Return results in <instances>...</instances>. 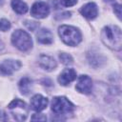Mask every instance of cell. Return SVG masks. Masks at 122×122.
I'll use <instances>...</instances> for the list:
<instances>
[{
    "label": "cell",
    "instance_id": "obj_25",
    "mask_svg": "<svg viewBox=\"0 0 122 122\" xmlns=\"http://www.w3.org/2000/svg\"><path fill=\"white\" fill-rule=\"evenodd\" d=\"M103 1H105V2H112V1H113V0H103Z\"/></svg>",
    "mask_w": 122,
    "mask_h": 122
},
{
    "label": "cell",
    "instance_id": "obj_9",
    "mask_svg": "<svg viewBox=\"0 0 122 122\" xmlns=\"http://www.w3.org/2000/svg\"><path fill=\"white\" fill-rule=\"evenodd\" d=\"M76 79V71L73 69H65L58 76V82L62 86H67Z\"/></svg>",
    "mask_w": 122,
    "mask_h": 122
},
{
    "label": "cell",
    "instance_id": "obj_23",
    "mask_svg": "<svg viewBox=\"0 0 122 122\" xmlns=\"http://www.w3.org/2000/svg\"><path fill=\"white\" fill-rule=\"evenodd\" d=\"M60 16H56V19H63V18H68L71 16V12H64L62 14H58Z\"/></svg>",
    "mask_w": 122,
    "mask_h": 122
},
{
    "label": "cell",
    "instance_id": "obj_12",
    "mask_svg": "<svg viewBox=\"0 0 122 122\" xmlns=\"http://www.w3.org/2000/svg\"><path fill=\"white\" fill-rule=\"evenodd\" d=\"M38 64L42 69H44L48 71H53L57 66L55 60L52 57L48 56V55H44V54L40 55V57L38 59Z\"/></svg>",
    "mask_w": 122,
    "mask_h": 122
},
{
    "label": "cell",
    "instance_id": "obj_18",
    "mask_svg": "<svg viewBox=\"0 0 122 122\" xmlns=\"http://www.w3.org/2000/svg\"><path fill=\"white\" fill-rule=\"evenodd\" d=\"M25 26L30 30H35L38 27H39V23L35 22V21H29V20H26L24 22Z\"/></svg>",
    "mask_w": 122,
    "mask_h": 122
},
{
    "label": "cell",
    "instance_id": "obj_22",
    "mask_svg": "<svg viewBox=\"0 0 122 122\" xmlns=\"http://www.w3.org/2000/svg\"><path fill=\"white\" fill-rule=\"evenodd\" d=\"M9 119L7 113L4 111H0V121H7Z\"/></svg>",
    "mask_w": 122,
    "mask_h": 122
},
{
    "label": "cell",
    "instance_id": "obj_6",
    "mask_svg": "<svg viewBox=\"0 0 122 122\" xmlns=\"http://www.w3.org/2000/svg\"><path fill=\"white\" fill-rule=\"evenodd\" d=\"M49 13H50V7L45 2H41V1L35 2L30 9L31 16L37 19L45 18L49 15Z\"/></svg>",
    "mask_w": 122,
    "mask_h": 122
},
{
    "label": "cell",
    "instance_id": "obj_7",
    "mask_svg": "<svg viewBox=\"0 0 122 122\" xmlns=\"http://www.w3.org/2000/svg\"><path fill=\"white\" fill-rule=\"evenodd\" d=\"M21 67V63L18 60L8 59L0 63V73L3 75H10L15 71H18Z\"/></svg>",
    "mask_w": 122,
    "mask_h": 122
},
{
    "label": "cell",
    "instance_id": "obj_21",
    "mask_svg": "<svg viewBox=\"0 0 122 122\" xmlns=\"http://www.w3.org/2000/svg\"><path fill=\"white\" fill-rule=\"evenodd\" d=\"M113 11L115 12L116 16L120 19V16H121V5L120 4H114L113 5Z\"/></svg>",
    "mask_w": 122,
    "mask_h": 122
},
{
    "label": "cell",
    "instance_id": "obj_5",
    "mask_svg": "<svg viewBox=\"0 0 122 122\" xmlns=\"http://www.w3.org/2000/svg\"><path fill=\"white\" fill-rule=\"evenodd\" d=\"M8 108H9L12 117L16 121L26 120L28 113H29V108L24 101H22L20 99H15L9 104Z\"/></svg>",
    "mask_w": 122,
    "mask_h": 122
},
{
    "label": "cell",
    "instance_id": "obj_1",
    "mask_svg": "<svg viewBox=\"0 0 122 122\" xmlns=\"http://www.w3.org/2000/svg\"><path fill=\"white\" fill-rule=\"evenodd\" d=\"M101 40L111 50L120 51L122 48V33L120 28L114 25L104 27L101 31Z\"/></svg>",
    "mask_w": 122,
    "mask_h": 122
},
{
    "label": "cell",
    "instance_id": "obj_14",
    "mask_svg": "<svg viewBox=\"0 0 122 122\" xmlns=\"http://www.w3.org/2000/svg\"><path fill=\"white\" fill-rule=\"evenodd\" d=\"M11 7H12V10L18 14H24L28 11V6L22 0H12Z\"/></svg>",
    "mask_w": 122,
    "mask_h": 122
},
{
    "label": "cell",
    "instance_id": "obj_4",
    "mask_svg": "<svg viewBox=\"0 0 122 122\" xmlns=\"http://www.w3.org/2000/svg\"><path fill=\"white\" fill-rule=\"evenodd\" d=\"M73 110V104L64 96H55L51 101V111L56 115L69 114Z\"/></svg>",
    "mask_w": 122,
    "mask_h": 122
},
{
    "label": "cell",
    "instance_id": "obj_19",
    "mask_svg": "<svg viewBox=\"0 0 122 122\" xmlns=\"http://www.w3.org/2000/svg\"><path fill=\"white\" fill-rule=\"evenodd\" d=\"M31 120L32 121H36V120H39V121H45L47 120V117L44 115V114H40V113H35L31 116Z\"/></svg>",
    "mask_w": 122,
    "mask_h": 122
},
{
    "label": "cell",
    "instance_id": "obj_20",
    "mask_svg": "<svg viewBox=\"0 0 122 122\" xmlns=\"http://www.w3.org/2000/svg\"><path fill=\"white\" fill-rule=\"evenodd\" d=\"M60 3L65 7H71L77 3V0H60Z\"/></svg>",
    "mask_w": 122,
    "mask_h": 122
},
{
    "label": "cell",
    "instance_id": "obj_2",
    "mask_svg": "<svg viewBox=\"0 0 122 122\" xmlns=\"http://www.w3.org/2000/svg\"><path fill=\"white\" fill-rule=\"evenodd\" d=\"M58 34L61 40L65 44L72 47L78 45L82 39V35L79 30L72 26H68V25L60 26L58 28Z\"/></svg>",
    "mask_w": 122,
    "mask_h": 122
},
{
    "label": "cell",
    "instance_id": "obj_8",
    "mask_svg": "<svg viewBox=\"0 0 122 122\" xmlns=\"http://www.w3.org/2000/svg\"><path fill=\"white\" fill-rule=\"evenodd\" d=\"M75 89L84 94H89L92 89V81L88 75H81L78 78Z\"/></svg>",
    "mask_w": 122,
    "mask_h": 122
},
{
    "label": "cell",
    "instance_id": "obj_24",
    "mask_svg": "<svg viewBox=\"0 0 122 122\" xmlns=\"http://www.w3.org/2000/svg\"><path fill=\"white\" fill-rule=\"evenodd\" d=\"M4 48V46H3V43L1 42V40H0V51H2V49Z\"/></svg>",
    "mask_w": 122,
    "mask_h": 122
},
{
    "label": "cell",
    "instance_id": "obj_10",
    "mask_svg": "<svg viewBox=\"0 0 122 122\" xmlns=\"http://www.w3.org/2000/svg\"><path fill=\"white\" fill-rule=\"evenodd\" d=\"M80 12L87 19H94L98 14V9L94 3L90 2V3L85 4L80 9Z\"/></svg>",
    "mask_w": 122,
    "mask_h": 122
},
{
    "label": "cell",
    "instance_id": "obj_16",
    "mask_svg": "<svg viewBox=\"0 0 122 122\" xmlns=\"http://www.w3.org/2000/svg\"><path fill=\"white\" fill-rule=\"evenodd\" d=\"M59 59L62 62V64H64V65H71L73 62L72 57L70 54L65 53V52H62V53L59 54Z\"/></svg>",
    "mask_w": 122,
    "mask_h": 122
},
{
    "label": "cell",
    "instance_id": "obj_11",
    "mask_svg": "<svg viewBox=\"0 0 122 122\" xmlns=\"http://www.w3.org/2000/svg\"><path fill=\"white\" fill-rule=\"evenodd\" d=\"M48 103H49L48 98L44 97L41 94H35L30 100V106L36 112H41L45 110L48 106Z\"/></svg>",
    "mask_w": 122,
    "mask_h": 122
},
{
    "label": "cell",
    "instance_id": "obj_13",
    "mask_svg": "<svg viewBox=\"0 0 122 122\" xmlns=\"http://www.w3.org/2000/svg\"><path fill=\"white\" fill-rule=\"evenodd\" d=\"M36 37H37V41L41 44H45V45H49L51 44L53 41V36L52 33L47 30V29H41L38 30V32L36 33Z\"/></svg>",
    "mask_w": 122,
    "mask_h": 122
},
{
    "label": "cell",
    "instance_id": "obj_3",
    "mask_svg": "<svg viewBox=\"0 0 122 122\" xmlns=\"http://www.w3.org/2000/svg\"><path fill=\"white\" fill-rule=\"evenodd\" d=\"M11 43L21 51H28L32 47V40L28 32L16 30L11 34Z\"/></svg>",
    "mask_w": 122,
    "mask_h": 122
},
{
    "label": "cell",
    "instance_id": "obj_15",
    "mask_svg": "<svg viewBox=\"0 0 122 122\" xmlns=\"http://www.w3.org/2000/svg\"><path fill=\"white\" fill-rule=\"evenodd\" d=\"M18 86H19V90H20L21 93L27 95V94L30 92L31 80H30V78H28V77H23V78L19 81Z\"/></svg>",
    "mask_w": 122,
    "mask_h": 122
},
{
    "label": "cell",
    "instance_id": "obj_17",
    "mask_svg": "<svg viewBox=\"0 0 122 122\" xmlns=\"http://www.w3.org/2000/svg\"><path fill=\"white\" fill-rule=\"evenodd\" d=\"M10 23L9 20L5 19V18H1L0 19V30L2 31H7L8 30H10Z\"/></svg>",
    "mask_w": 122,
    "mask_h": 122
}]
</instances>
